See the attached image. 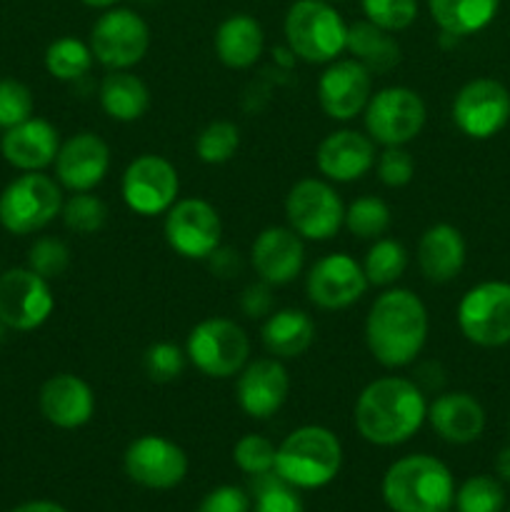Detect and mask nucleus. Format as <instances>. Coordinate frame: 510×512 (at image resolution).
Returning <instances> with one entry per match:
<instances>
[{
    "instance_id": "nucleus-1",
    "label": "nucleus",
    "mask_w": 510,
    "mask_h": 512,
    "mask_svg": "<svg viewBox=\"0 0 510 512\" xmlns=\"http://www.w3.org/2000/svg\"><path fill=\"white\" fill-rule=\"evenodd\" d=\"M355 428L380 448L408 443L428 418L425 395L413 380L380 378L365 385L355 403Z\"/></svg>"
},
{
    "instance_id": "nucleus-2",
    "label": "nucleus",
    "mask_w": 510,
    "mask_h": 512,
    "mask_svg": "<svg viewBox=\"0 0 510 512\" xmlns=\"http://www.w3.org/2000/svg\"><path fill=\"white\" fill-rule=\"evenodd\" d=\"M428 338V310L423 300L403 288L385 290L365 318V343L385 368H405L423 350Z\"/></svg>"
},
{
    "instance_id": "nucleus-3",
    "label": "nucleus",
    "mask_w": 510,
    "mask_h": 512,
    "mask_svg": "<svg viewBox=\"0 0 510 512\" xmlns=\"http://www.w3.org/2000/svg\"><path fill=\"white\" fill-rule=\"evenodd\" d=\"M383 500L393 512H448L455 500L453 473L433 455L400 458L385 473Z\"/></svg>"
},
{
    "instance_id": "nucleus-4",
    "label": "nucleus",
    "mask_w": 510,
    "mask_h": 512,
    "mask_svg": "<svg viewBox=\"0 0 510 512\" xmlns=\"http://www.w3.org/2000/svg\"><path fill=\"white\" fill-rule=\"evenodd\" d=\"M343 465V448L323 425L293 430L275 450V473L295 490H315L335 480Z\"/></svg>"
},
{
    "instance_id": "nucleus-5",
    "label": "nucleus",
    "mask_w": 510,
    "mask_h": 512,
    "mask_svg": "<svg viewBox=\"0 0 510 512\" xmlns=\"http://www.w3.org/2000/svg\"><path fill=\"white\" fill-rule=\"evenodd\" d=\"M285 40L305 63H333L348 43V25L328 0H295L285 15Z\"/></svg>"
},
{
    "instance_id": "nucleus-6",
    "label": "nucleus",
    "mask_w": 510,
    "mask_h": 512,
    "mask_svg": "<svg viewBox=\"0 0 510 512\" xmlns=\"http://www.w3.org/2000/svg\"><path fill=\"white\" fill-rule=\"evenodd\" d=\"M63 210V193L48 175L25 173L0 195V225L13 235H28L53 223Z\"/></svg>"
},
{
    "instance_id": "nucleus-7",
    "label": "nucleus",
    "mask_w": 510,
    "mask_h": 512,
    "mask_svg": "<svg viewBox=\"0 0 510 512\" xmlns=\"http://www.w3.org/2000/svg\"><path fill=\"white\" fill-rule=\"evenodd\" d=\"M185 355L208 378H230L248 363L250 340L235 320L208 318L190 330Z\"/></svg>"
},
{
    "instance_id": "nucleus-8",
    "label": "nucleus",
    "mask_w": 510,
    "mask_h": 512,
    "mask_svg": "<svg viewBox=\"0 0 510 512\" xmlns=\"http://www.w3.org/2000/svg\"><path fill=\"white\" fill-rule=\"evenodd\" d=\"M423 98L415 90L393 85L370 95L365 105V128L373 143L385 145H405L420 135L425 125Z\"/></svg>"
},
{
    "instance_id": "nucleus-9",
    "label": "nucleus",
    "mask_w": 510,
    "mask_h": 512,
    "mask_svg": "<svg viewBox=\"0 0 510 512\" xmlns=\"http://www.w3.org/2000/svg\"><path fill=\"white\" fill-rule=\"evenodd\" d=\"M460 333L480 348L510 343V285L488 280L463 295L458 305Z\"/></svg>"
},
{
    "instance_id": "nucleus-10",
    "label": "nucleus",
    "mask_w": 510,
    "mask_h": 512,
    "mask_svg": "<svg viewBox=\"0 0 510 512\" xmlns=\"http://www.w3.org/2000/svg\"><path fill=\"white\" fill-rule=\"evenodd\" d=\"M150 30L140 15L128 8H113L95 20L90 30V50L100 65L110 70H128L145 58Z\"/></svg>"
},
{
    "instance_id": "nucleus-11",
    "label": "nucleus",
    "mask_w": 510,
    "mask_h": 512,
    "mask_svg": "<svg viewBox=\"0 0 510 512\" xmlns=\"http://www.w3.org/2000/svg\"><path fill=\"white\" fill-rule=\"evenodd\" d=\"M180 178L178 170L163 155L145 153L138 155L133 163L125 168L123 180H120V193H123L125 205L133 213L160 215L168 213L178 200Z\"/></svg>"
},
{
    "instance_id": "nucleus-12",
    "label": "nucleus",
    "mask_w": 510,
    "mask_h": 512,
    "mask_svg": "<svg viewBox=\"0 0 510 512\" xmlns=\"http://www.w3.org/2000/svg\"><path fill=\"white\" fill-rule=\"evenodd\" d=\"M288 223L300 238L330 240L345 220V208L340 195L328 183L305 178L290 188L285 198Z\"/></svg>"
},
{
    "instance_id": "nucleus-13",
    "label": "nucleus",
    "mask_w": 510,
    "mask_h": 512,
    "mask_svg": "<svg viewBox=\"0 0 510 512\" xmlns=\"http://www.w3.org/2000/svg\"><path fill=\"white\" fill-rule=\"evenodd\" d=\"M510 120V93L493 78H475L458 90L453 100V123L473 140L498 135Z\"/></svg>"
},
{
    "instance_id": "nucleus-14",
    "label": "nucleus",
    "mask_w": 510,
    "mask_h": 512,
    "mask_svg": "<svg viewBox=\"0 0 510 512\" xmlns=\"http://www.w3.org/2000/svg\"><path fill=\"white\" fill-rule=\"evenodd\" d=\"M220 235L223 225L218 210L203 198L175 200L165 215V240L188 260L210 258L220 248Z\"/></svg>"
},
{
    "instance_id": "nucleus-15",
    "label": "nucleus",
    "mask_w": 510,
    "mask_h": 512,
    "mask_svg": "<svg viewBox=\"0 0 510 512\" xmlns=\"http://www.w3.org/2000/svg\"><path fill=\"white\" fill-rule=\"evenodd\" d=\"M55 308L53 293L43 275L15 268L0 275V320L13 330H35Z\"/></svg>"
},
{
    "instance_id": "nucleus-16",
    "label": "nucleus",
    "mask_w": 510,
    "mask_h": 512,
    "mask_svg": "<svg viewBox=\"0 0 510 512\" xmlns=\"http://www.w3.org/2000/svg\"><path fill=\"white\" fill-rule=\"evenodd\" d=\"M123 465L133 483L150 490H170L183 483L188 473V455L173 440L143 435L128 445Z\"/></svg>"
},
{
    "instance_id": "nucleus-17",
    "label": "nucleus",
    "mask_w": 510,
    "mask_h": 512,
    "mask_svg": "<svg viewBox=\"0 0 510 512\" xmlns=\"http://www.w3.org/2000/svg\"><path fill=\"white\" fill-rule=\"evenodd\" d=\"M305 290H308L310 303L318 308L343 310L363 298L368 290V278L363 273V265L348 253H330L310 268Z\"/></svg>"
},
{
    "instance_id": "nucleus-18",
    "label": "nucleus",
    "mask_w": 510,
    "mask_h": 512,
    "mask_svg": "<svg viewBox=\"0 0 510 512\" xmlns=\"http://www.w3.org/2000/svg\"><path fill=\"white\" fill-rule=\"evenodd\" d=\"M373 90V73L355 58L335 60L318 80V103L333 120H353L363 113Z\"/></svg>"
},
{
    "instance_id": "nucleus-19",
    "label": "nucleus",
    "mask_w": 510,
    "mask_h": 512,
    "mask_svg": "<svg viewBox=\"0 0 510 512\" xmlns=\"http://www.w3.org/2000/svg\"><path fill=\"white\" fill-rule=\"evenodd\" d=\"M290 393L288 370L278 358H260L248 363L235 383V398L240 410L250 418L265 420L278 413Z\"/></svg>"
},
{
    "instance_id": "nucleus-20",
    "label": "nucleus",
    "mask_w": 510,
    "mask_h": 512,
    "mask_svg": "<svg viewBox=\"0 0 510 512\" xmlns=\"http://www.w3.org/2000/svg\"><path fill=\"white\" fill-rule=\"evenodd\" d=\"M110 168V148L100 135L78 133L60 145L55 175L73 193H88L103 183Z\"/></svg>"
},
{
    "instance_id": "nucleus-21",
    "label": "nucleus",
    "mask_w": 510,
    "mask_h": 512,
    "mask_svg": "<svg viewBox=\"0 0 510 512\" xmlns=\"http://www.w3.org/2000/svg\"><path fill=\"white\" fill-rule=\"evenodd\" d=\"M255 273L268 285H285L295 280L303 270L305 248L303 238L293 228H265L255 238L250 250Z\"/></svg>"
},
{
    "instance_id": "nucleus-22",
    "label": "nucleus",
    "mask_w": 510,
    "mask_h": 512,
    "mask_svg": "<svg viewBox=\"0 0 510 512\" xmlns=\"http://www.w3.org/2000/svg\"><path fill=\"white\" fill-rule=\"evenodd\" d=\"M40 413L55 428L75 430L83 428L95 410V395L83 378L70 373L53 375L40 388Z\"/></svg>"
},
{
    "instance_id": "nucleus-23",
    "label": "nucleus",
    "mask_w": 510,
    "mask_h": 512,
    "mask_svg": "<svg viewBox=\"0 0 510 512\" xmlns=\"http://www.w3.org/2000/svg\"><path fill=\"white\" fill-rule=\"evenodd\" d=\"M315 160L328 180L353 183L375 165V143L358 130H335L320 143Z\"/></svg>"
},
{
    "instance_id": "nucleus-24",
    "label": "nucleus",
    "mask_w": 510,
    "mask_h": 512,
    "mask_svg": "<svg viewBox=\"0 0 510 512\" xmlns=\"http://www.w3.org/2000/svg\"><path fill=\"white\" fill-rule=\"evenodd\" d=\"M3 155L10 165L20 170H43L45 165L55 163V155L60 150L58 130L43 118L30 115L23 123L8 128L3 138Z\"/></svg>"
},
{
    "instance_id": "nucleus-25",
    "label": "nucleus",
    "mask_w": 510,
    "mask_h": 512,
    "mask_svg": "<svg viewBox=\"0 0 510 512\" xmlns=\"http://www.w3.org/2000/svg\"><path fill=\"white\" fill-rule=\"evenodd\" d=\"M428 420L435 433L453 445H468L485 430V410L473 395L445 393L428 405Z\"/></svg>"
},
{
    "instance_id": "nucleus-26",
    "label": "nucleus",
    "mask_w": 510,
    "mask_h": 512,
    "mask_svg": "<svg viewBox=\"0 0 510 512\" xmlns=\"http://www.w3.org/2000/svg\"><path fill=\"white\" fill-rule=\"evenodd\" d=\"M420 273L430 283H450L465 265V240L458 228L438 223L423 233L418 243Z\"/></svg>"
},
{
    "instance_id": "nucleus-27",
    "label": "nucleus",
    "mask_w": 510,
    "mask_h": 512,
    "mask_svg": "<svg viewBox=\"0 0 510 512\" xmlns=\"http://www.w3.org/2000/svg\"><path fill=\"white\" fill-rule=\"evenodd\" d=\"M263 43L265 35L260 23L245 13L230 15L215 30L218 60L235 70H245L258 63V58L263 55Z\"/></svg>"
},
{
    "instance_id": "nucleus-28",
    "label": "nucleus",
    "mask_w": 510,
    "mask_h": 512,
    "mask_svg": "<svg viewBox=\"0 0 510 512\" xmlns=\"http://www.w3.org/2000/svg\"><path fill=\"white\" fill-rule=\"evenodd\" d=\"M263 345L278 360L300 358L315 340V323L308 313L295 308L270 313L263 325Z\"/></svg>"
},
{
    "instance_id": "nucleus-29",
    "label": "nucleus",
    "mask_w": 510,
    "mask_h": 512,
    "mask_svg": "<svg viewBox=\"0 0 510 512\" xmlns=\"http://www.w3.org/2000/svg\"><path fill=\"white\" fill-rule=\"evenodd\" d=\"M500 0H428V10L443 35L465 38L480 33L498 15Z\"/></svg>"
},
{
    "instance_id": "nucleus-30",
    "label": "nucleus",
    "mask_w": 510,
    "mask_h": 512,
    "mask_svg": "<svg viewBox=\"0 0 510 512\" xmlns=\"http://www.w3.org/2000/svg\"><path fill=\"white\" fill-rule=\"evenodd\" d=\"M100 105H103L105 115H110L113 120L133 123V120L143 118L150 105L148 85L128 70H113L100 83Z\"/></svg>"
},
{
    "instance_id": "nucleus-31",
    "label": "nucleus",
    "mask_w": 510,
    "mask_h": 512,
    "mask_svg": "<svg viewBox=\"0 0 510 512\" xmlns=\"http://www.w3.org/2000/svg\"><path fill=\"white\" fill-rule=\"evenodd\" d=\"M345 50L353 53L358 63H363L370 73H388L400 63V45L388 30L378 28L370 20L348 25V43Z\"/></svg>"
},
{
    "instance_id": "nucleus-32",
    "label": "nucleus",
    "mask_w": 510,
    "mask_h": 512,
    "mask_svg": "<svg viewBox=\"0 0 510 512\" xmlns=\"http://www.w3.org/2000/svg\"><path fill=\"white\" fill-rule=\"evenodd\" d=\"M93 65V50L78 38H65L53 40L45 50V68L53 78L58 80H78Z\"/></svg>"
},
{
    "instance_id": "nucleus-33",
    "label": "nucleus",
    "mask_w": 510,
    "mask_h": 512,
    "mask_svg": "<svg viewBox=\"0 0 510 512\" xmlns=\"http://www.w3.org/2000/svg\"><path fill=\"white\" fill-rule=\"evenodd\" d=\"M405 268H408V253H405V248L398 240L390 238L375 240V245L368 250L363 263L368 285H378V288L393 285L405 273Z\"/></svg>"
},
{
    "instance_id": "nucleus-34",
    "label": "nucleus",
    "mask_w": 510,
    "mask_h": 512,
    "mask_svg": "<svg viewBox=\"0 0 510 512\" xmlns=\"http://www.w3.org/2000/svg\"><path fill=\"white\" fill-rule=\"evenodd\" d=\"M343 225L363 240L380 238L390 228V208L385 205V200L375 198V195H365V198L353 200L345 208Z\"/></svg>"
},
{
    "instance_id": "nucleus-35",
    "label": "nucleus",
    "mask_w": 510,
    "mask_h": 512,
    "mask_svg": "<svg viewBox=\"0 0 510 512\" xmlns=\"http://www.w3.org/2000/svg\"><path fill=\"white\" fill-rule=\"evenodd\" d=\"M240 145V130L235 123L228 120H215V123L205 125L200 130L198 140H195V153L203 163L208 165H223L238 153Z\"/></svg>"
},
{
    "instance_id": "nucleus-36",
    "label": "nucleus",
    "mask_w": 510,
    "mask_h": 512,
    "mask_svg": "<svg viewBox=\"0 0 510 512\" xmlns=\"http://www.w3.org/2000/svg\"><path fill=\"white\" fill-rule=\"evenodd\" d=\"M255 512H303V500L293 485L285 483L275 470L253 475Z\"/></svg>"
},
{
    "instance_id": "nucleus-37",
    "label": "nucleus",
    "mask_w": 510,
    "mask_h": 512,
    "mask_svg": "<svg viewBox=\"0 0 510 512\" xmlns=\"http://www.w3.org/2000/svg\"><path fill=\"white\" fill-rule=\"evenodd\" d=\"M453 505L458 512H500L505 505V490L495 478L475 475L460 485Z\"/></svg>"
},
{
    "instance_id": "nucleus-38",
    "label": "nucleus",
    "mask_w": 510,
    "mask_h": 512,
    "mask_svg": "<svg viewBox=\"0 0 510 512\" xmlns=\"http://www.w3.org/2000/svg\"><path fill=\"white\" fill-rule=\"evenodd\" d=\"M63 220L73 233H98L108 220V208L100 198L90 193H75L68 203H63Z\"/></svg>"
},
{
    "instance_id": "nucleus-39",
    "label": "nucleus",
    "mask_w": 510,
    "mask_h": 512,
    "mask_svg": "<svg viewBox=\"0 0 510 512\" xmlns=\"http://www.w3.org/2000/svg\"><path fill=\"white\" fill-rule=\"evenodd\" d=\"M363 13L373 25L395 33L415 23L418 0H363Z\"/></svg>"
},
{
    "instance_id": "nucleus-40",
    "label": "nucleus",
    "mask_w": 510,
    "mask_h": 512,
    "mask_svg": "<svg viewBox=\"0 0 510 512\" xmlns=\"http://www.w3.org/2000/svg\"><path fill=\"white\" fill-rule=\"evenodd\" d=\"M275 445L263 435H243L233 448V460L243 473L263 475L275 468Z\"/></svg>"
},
{
    "instance_id": "nucleus-41",
    "label": "nucleus",
    "mask_w": 510,
    "mask_h": 512,
    "mask_svg": "<svg viewBox=\"0 0 510 512\" xmlns=\"http://www.w3.org/2000/svg\"><path fill=\"white\" fill-rule=\"evenodd\" d=\"M28 263H30V270L43 275L45 280L60 278V275L68 270L70 250L65 248L63 240L58 238H40L35 240V245L30 248Z\"/></svg>"
},
{
    "instance_id": "nucleus-42",
    "label": "nucleus",
    "mask_w": 510,
    "mask_h": 512,
    "mask_svg": "<svg viewBox=\"0 0 510 512\" xmlns=\"http://www.w3.org/2000/svg\"><path fill=\"white\" fill-rule=\"evenodd\" d=\"M185 370V355L173 343H155L145 350V373L155 383H170Z\"/></svg>"
},
{
    "instance_id": "nucleus-43",
    "label": "nucleus",
    "mask_w": 510,
    "mask_h": 512,
    "mask_svg": "<svg viewBox=\"0 0 510 512\" xmlns=\"http://www.w3.org/2000/svg\"><path fill=\"white\" fill-rule=\"evenodd\" d=\"M33 115V95L18 80H0V128H13Z\"/></svg>"
},
{
    "instance_id": "nucleus-44",
    "label": "nucleus",
    "mask_w": 510,
    "mask_h": 512,
    "mask_svg": "<svg viewBox=\"0 0 510 512\" xmlns=\"http://www.w3.org/2000/svg\"><path fill=\"white\" fill-rule=\"evenodd\" d=\"M415 163L413 155L403 148V145H390L385 153L378 158V178L383 180L388 188H403L413 180Z\"/></svg>"
},
{
    "instance_id": "nucleus-45",
    "label": "nucleus",
    "mask_w": 510,
    "mask_h": 512,
    "mask_svg": "<svg viewBox=\"0 0 510 512\" xmlns=\"http://www.w3.org/2000/svg\"><path fill=\"white\" fill-rule=\"evenodd\" d=\"M198 512H250V498L235 485H223L205 495Z\"/></svg>"
},
{
    "instance_id": "nucleus-46",
    "label": "nucleus",
    "mask_w": 510,
    "mask_h": 512,
    "mask_svg": "<svg viewBox=\"0 0 510 512\" xmlns=\"http://www.w3.org/2000/svg\"><path fill=\"white\" fill-rule=\"evenodd\" d=\"M240 308L248 318H265L273 310V295H270V285L268 283H255L250 288H245L243 298H240Z\"/></svg>"
},
{
    "instance_id": "nucleus-47",
    "label": "nucleus",
    "mask_w": 510,
    "mask_h": 512,
    "mask_svg": "<svg viewBox=\"0 0 510 512\" xmlns=\"http://www.w3.org/2000/svg\"><path fill=\"white\" fill-rule=\"evenodd\" d=\"M208 260H210V265H213V273L220 275V278H230V275H235V270L240 268L238 253H233V250L218 248Z\"/></svg>"
},
{
    "instance_id": "nucleus-48",
    "label": "nucleus",
    "mask_w": 510,
    "mask_h": 512,
    "mask_svg": "<svg viewBox=\"0 0 510 512\" xmlns=\"http://www.w3.org/2000/svg\"><path fill=\"white\" fill-rule=\"evenodd\" d=\"M13 512H68V510L60 508L58 503H48V500H35V503L20 505V508H15Z\"/></svg>"
},
{
    "instance_id": "nucleus-49",
    "label": "nucleus",
    "mask_w": 510,
    "mask_h": 512,
    "mask_svg": "<svg viewBox=\"0 0 510 512\" xmlns=\"http://www.w3.org/2000/svg\"><path fill=\"white\" fill-rule=\"evenodd\" d=\"M495 470H498V475L505 480V483H510V445L498 453V460H495Z\"/></svg>"
},
{
    "instance_id": "nucleus-50",
    "label": "nucleus",
    "mask_w": 510,
    "mask_h": 512,
    "mask_svg": "<svg viewBox=\"0 0 510 512\" xmlns=\"http://www.w3.org/2000/svg\"><path fill=\"white\" fill-rule=\"evenodd\" d=\"M85 5H90V8H110V5H115L118 0H83Z\"/></svg>"
},
{
    "instance_id": "nucleus-51",
    "label": "nucleus",
    "mask_w": 510,
    "mask_h": 512,
    "mask_svg": "<svg viewBox=\"0 0 510 512\" xmlns=\"http://www.w3.org/2000/svg\"><path fill=\"white\" fill-rule=\"evenodd\" d=\"M0 338H3V320H0Z\"/></svg>"
},
{
    "instance_id": "nucleus-52",
    "label": "nucleus",
    "mask_w": 510,
    "mask_h": 512,
    "mask_svg": "<svg viewBox=\"0 0 510 512\" xmlns=\"http://www.w3.org/2000/svg\"><path fill=\"white\" fill-rule=\"evenodd\" d=\"M143 3H148V0H143Z\"/></svg>"
},
{
    "instance_id": "nucleus-53",
    "label": "nucleus",
    "mask_w": 510,
    "mask_h": 512,
    "mask_svg": "<svg viewBox=\"0 0 510 512\" xmlns=\"http://www.w3.org/2000/svg\"><path fill=\"white\" fill-rule=\"evenodd\" d=\"M448 512H450V510H448Z\"/></svg>"
},
{
    "instance_id": "nucleus-54",
    "label": "nucleus",
    "mask_w": 510,
    "mask_h": 512,
    "mask_svg": "<svg viewBox=\"0 0 510 512\" xmlns=\"http://www.w3.org/2000/svg\"><path fill=\"white\" fill-rule=\"evenodd\" d=\"M508 512H510V510H508Z\"/></svg>"
}]
</instances>
